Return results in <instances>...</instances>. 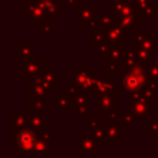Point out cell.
<instances>
[{
    "label": "cell",
    "instance_id": "9c48e42d",
    "mask_svg": "<svg viewBox=\"0 0 158 158\" xmlns=\"http://www.w3.org/2000/svg\"><path fill=\"white\" fill-rule=\"evenodd\" d=\"M95 107L101 115H110L117 110V95L95 94Z\"/></svg>",
    "mask_w": 158,
    "mask_h": 158
},
{
    "label": "cell",
    "instance_id": "ba28073f",
    "mask_svg": "<svg viewBox=\"0 0 158 158\" xmlns=\"http://www.w3.org/2000/svg\"><path fill=\"white\" fill-rule=\"evenodd\" d=\"M95 4L94 2H79L74 6V19L83 26L91 25L95 17Z\"/></svg>",
    "mask_w": 158,
    "mask_h": 158
},
{
    "label": "cell",
    "instance_id": "2e32d148",
    "mask_svg": "<svg viewBox=\"0 0 158 158\" xmlns=\"http://www.w3.org/2000/svg\"><path fill=\"white\" fill-rule=\"evenodd\" d=\"M37 4L43 9L49 20L54 19L62 11V6L58 0H37Z\"/></svg>",
    "mask_w": 158,
    "mask_h": 158
},
{
    "label": "cell",
    "instance_id": "1f68e13d",
    "mask_svg": "<svg viewBox=\"0 0 158 158\" xmlns=\"http://www.w3.org/2000/svg\"><path fill=\"white\" fill-rule=\"evenodd\" d=\"M151 36H152L151 31H136V33H135V46H136V48L142 47L144 41L147 38H149Z\"/></svg>",
    "mask_w": 158,
    "mask_h": 158
},
{
    "label": "cell",
    "instance_id": "44dd1931",
    "mask_svg": "<svg viewBox=\"0 0 158 158\" xmlns=\"http://www.w3.org/2000/svg\"><path fill=\"white\" fill-rule=\"evenodd\" d=\"M56 109L57 110H69L73 109V95L68 93L56 94Z\"/></svg>",
    "mask_w": 158,
    "mask_h": 158
},
{
    "label": "cell",
    "instance_id": "6da1fadb",
    "mask_svg": "<svg viewBox=\"0 0 158 158\" xmlns=\"http://www.w3.org/2000/svg\"><path fill=\"white\" fill-rule=\"evenodd\" d=\"M148 80L149 78L146 68L141 64H137L128 72H125L123 75L118 77V85L125 89V91L130 94H136L143 91Z\"/></svg>",
    "mask_w": 158,
    "mask_h": 158
},
{
    "label": "cell",
    "instance_id": "83f0119b",
    "mask_svg": "<svg viewBox=\"0 0 158 158\" xmlns=\"http://www.w3.org/2000/svg\"><path fill=\"white\" fill-rule=\"evenodd\" d=\"M110 51H111V44L106 40L96 43V52L100 54V57L107 59L110 56Z\"/></svg>",
    "mask_w": 158,
    "mask_h": 158
},
{
    "label": "cell",
    "instance_id": "7402d4cb",
    "mask_svg": "<svg viewBox=\"0 0 158 158\" xmlns=\"http://www.w3.org/2000/svg\"><path fill=\"white\" fill-rule=\"evenodd\" d=\"M28 114H30L28 110H19L16 114H14L11 116L12 126L19 128V130L26 128L27 123H28Z\"/></svg>",
    "mask_w": 158,
    "mask_h": 158
},
{
    "label": "cell",
    "instance_id": "f35d334b",
    "mask_svg": "<svg viewBox=\"0 0 158 158\" xmlns=\"http://www.w3.org/2000/svg\"><path fill=\"white\" fill-rule=\"evenodd\" d=\"M118 65L117 64H114V63H107V75L114 78V77H117L118 75Z\"/></svg>",
    "mask_w": 158,
    "mask_h": 158
},
{
    "label": "cell",
    "instance_id": "7c38bea8",
    "mask_svg": "<svg viewBox=\"0 0 158 158\" xmlns=\"http://www.w3.org/2000/svg\"><path fill=\"white\" fill-rule=\"evenodd\" d=\"M37 141L35 147V154H51V139L56 137V132L40 131L36 132Z\"/></svg>",
    "mask_w": 158,
    "mask_h": 158
},
{
    "label": "cell",
    "instance_id": "60d3db41",
    "mask_svg": "<svg viewBox=\"0 0 158 158\" xmlns=\"http://www.w3.org/2000/svg\"><path fill=\"white\" fill-rule=\"evenodd\" d=\"M152 63L156 64L158 67V48H156L154 51H152Z\"/></svg>",
    "mask_w": 158,
    "mask_h": 158
},
{
    "label": "cell",
    "instance_id": "8fae6325",
    "mask_svg": "<svg viewBox=\"0 0 158 158\" xmlns=\"http://www.w3.org/2000/svg\"><path fill=\"white\" fill-rule=\"evenodd\" d=\"M95 94L117 95V84L109 75L99 77L95 80Z\"/></svg>",
    "mask_w": 158,
    "mask_h": 158
},
{
    "label": "cell",
    "instance_id": "603a6c76",
    "mask_svg": "<svg viewBox=\"0 0 158 158\" xmlns=\"http://www.w3.org/2000/svg\"><path fill=\"white\" fill-rule=\"evenodd\" d=\"M17 58L22 60L33 58V42H19L17 43Z\"/></svg>",
    "mask_w": 158,
    "mask_h": 158
},
{
    "label": "cell",
    "instance_id": "e575fe53",
    "mask_svg": "<svg viewBox=\"0 0 158 158\" xmlns=\"http://www.w3.org/2000/svg\"><path fill=\"white\" fill-rule=\"evenodd\" d=\"M146 130L147 132L151 133V136L153 138H156L158 136V121H146Z\"/></svg>",
    "mask_w": 158,
    "mask_h": 158
},
{
    "label": "cell",
    "instance_id": "4dcf8cb0",
    "mask_svg": "<svg viewBox=\"0 0 158 158\" xmlns=\"http://www.w3.org/2000/svg\"><path fill=\"white\" fill-rule=\"evenodd\" d=\"M139 17L141 19H156L158 17V11H157V5L156 4H151L148 7H146L144 10L139 11Z\"/></svg>",
    "mask_w": 158,
    "mask_h": 158
},
{
    "label": "cell",
    "instance_id": "836d02e7",
    "mask_svg": "<svg viewBox=\"0 0 158 158\" xmlns=\"http://www.w3.org/2000/svg\"><path fill=\"white\" fill-rule=\"evenodd\" d=\"M144 68L147 70V74H148L149 80H153V81H157L158 83V67L156 64H153L152 60H151Z\"/></svg>",
    "mask_w": 158,
    "mask_h": 158
},
{
    "label": "cell",
    "instance_id": "f1b7e54d",
    "mask_svg": "<svg viewBox=\"0 0 158 158\" xmlns=\"http://www.w3.org/2000/svg\"><path fill=\"white\" fill-rule=\"evenodd\" d=\"M105 40V30H102L100 26L98 27H90V41L91 42H101Z\"/></svg>",
    "mask_w": 158,
    "mask_h": 158
},
{
    "label": "cell",
    "instance_id": "7bdbcfd3",
    "mask_svg": "<svg viewBox=\"0 0 158 158\" xmlns=\"http://www.w3.org/2000/svg\"><path fill=\"white\" fill-rule=\"evenodd\" d=\"M26 1H28V0H17V2H21V4H25Z\"/></svg>",
    "mask_w": 158,
    "mask_h": 158
},
{
    "label": "cell",
    "instance_id": "d4e9b609",
    "mask_svg": "<svg viewBox=\"0 0 158 158\" xmlns=\"http://www.w3.org/2000/svg\"><path fill=\"white\" fill-rule=\"evenodd\" d=\"M31 114H37V115H44L46 111V105H44V100L43 99H38V98H32L28 99V109H27Z\"/></svg>",
    "mask_w": 158,
    "mask_h": 158
},
{
    "label": "cell",
    "instance_id": "277c9868",
    "mask_svg": "<svg viewBox=\"0 0 158 158\" xmlns=\"http://www.w3.org/2000/svg\"><path fill=\"white\" fill-rule=\"evenodd\" d=\"M151 100L148 96L141 93L131 94L130 98V112L139 121H146L148 116L152 114V107H151Z\"/></svg>",
    "mask_w": 158,
    "mask_h": 158
},
{
    "label": "cell",
    "instance_id": "74e56055",
    "mask_svg": "<svg viewBox=\"0 0 158 158\" xmlns=\"http://www.w3.org/2000/svg\"><path fill=\"white\" fill-rule=\"evenodd\" d=\"M151 4H152V2H151V0H135L133 6H135V9L139 12V11L144 10L146 7H148Z\"/></svg>",
    "mask_w": 158,
    "mask_h": 158
},
{
    "label": "cell",
    "instance_id": "d590c367",
    "mask_svg": "<svg viewBox=\"0 0 158 158\" xmlns=\"http://www.w3.org/2000/svg\"><path fill=\"white\" fill-rule=\"evenodd\" d=\"M57 28V26L54 25H49V23H43L40 26V36H43V37H47L51 35L52 31H54Z\"/></svg>",
    "mask_w": 158,
    "mask_h": 158
},
{
    "label": "cell",
    "instance_id": "ee69618b",
    "mask_svg": "<svg viewBox=\"0 0 158 158\" xmlns=\"http://www.w3.org/2000/svg\"><path fill=\"white\" fill-rule=\"evenodd\" d=\"M157 19H158V17H157ZM157 30H158V26H157Z\"/></svg>",
    "mask_w": 158,
    "mask_h": 158
},
{
    "label": "cell",
    "instance_id": "b9f144b4",
    "mask_svg": "<svg viewBox=\"0 0 158 158\" xmlns=\"http://www.w3.org/2000/svg\"><path fill=\"white\" fill-rule=\"evenodd\" d=\"M63 2H67L68 5H70V6H77L78 4H79V0H62Z\"/></svg>",
    "mask_w": 158,
    "mask_h": 158
},
{
    "label": "cell",
    "instance_id": "4fadbf2b",
    "mask_svg": "<svg viewBox=\"0 0 158 158\" xmlns=\"http://www.w3.org/2000/svg\"><path fill=\"white\" fill-rule=\"evenodd\" d=\"M128 33H130L128 30H125L120 25L115 23L109 30L105 31V40L110 44H120V43H123V38L128 36Z\"/></svg>",
    "mask_w": 158,
    "mask_h": 158
},
{
    "label": "cell",
    "instance_id": "484cf974",
    "mask_svg": "<svg viewBox=\"0 0 158 158\" xmlns=\"http://www.w3.org/2000/svg\"><path fill=\"white\" fill-rule=\"evenodd\" d=\"M138 64L137 62V57L135 51H130V49H125V57H123V73L128 72L130 69H132L133 67H136Z\"/></svg>",
    "mask_w": 158,
    "mask_h": 158
},
{
    "label": "cell",
    "instance_id": "f546056e",
    "mask_svg": "<svg viewBox=\"0 0 158 158\" xmlns=\"http://www.w3.org/2000/svg\"><path fill=\"white\" fill-rule=\"evenodd\" d=\"M158 86H157V81H153V80H148L147 85L144 86L143 89V94L146 96H148L149 99H156L157 95H158Z\"/></svg>",
    "mask_w": 158,
    "mask_h": 158
},
{
    "label": "cell",
    "instance_id": "8d00e7d4",
    "mask_svg": "<svg viewBox=\"0 0 158 158\" xmlns=\"http://www.w3.org/2000/svg\"><path fill=\"white\" fill-rule=\"evenodd\" d=\"M156 44H157V38H156L154 36H151L149 38H147V40L144 41V43L142 44V47L152 52V51L156 49Z\"/></svg>",
    "mask_w": 158,
    "mask_h": 158
},
{
    "label": "cell",
    "instance_id": "ffe728a7",
    "mask_svg": "<svg viewBox=\"0 0 158 158\" xmlns=\"http://www.w3.org/2000/svg\"><path fill=\"white\" fill-rule=\"evenodd\" d=\"M114 16H115V23L120 25L121 27H123L125 30H135V27L137 25H139V20H142L139 16H123V17H120L117 16L115 12H114Z\"/></svg>",
    "mask_w": 158,
    "mask_h": 158
},
{
    "label": "cell",
    "instance_id": "ab89813d",
    "mask_svg": "<svg viewBox=\"0 0 158 158\" xmlns=\"http://www.w3.org/2000/svg\"><path fill=\"white\" fill-rule=\"evenodd\" d=\"M96 121H98V118L95 117V115H89V117H86L84 120V125H85V127H89L90 128Z\"/></svg>",
    "mask_w": 158,
    "mask_h": 158
},
{
    "label": "cell",
    "instance_id": "7a4b0ae2",
    "mask_svg": "<svg viewBox=\"0 0 158 158\" xmlns=\"http://www.w3.org/2000/svg\"><path fill=\"white\" fill-rule=\"evenodd\" d=\"M95 72L90 69L89 65H80L70 77H68L69 90H83L89 93H95Z\"/></svg>",
    "mask_w": 158,
    "mask_h": 158
},
{
    "label": "cell",
    "instance_id": "d6a6232c",
    "mask_svg": "<svg viewBox=\"0 0 158 158\" xmlns=\"http://www.w3.org/2000/svg\"><path fill=\"white\" fill-rule=\"evenodd\" d=\"M117 120H118V121H122L126 126H131V127L135 126V125H136V121H137V118L130 112V110H125L123 114L118 115Z\"/></svg>",
    "mask_w": 158,
    "mask_h": 158
},
{
    "label": "cell",
    "instance_id": "3957f363",
    "mask_svg": "<svg viewBox=\"0 0 158 158\" xmlns=\"http://www.w3.org/2000/svg\"><path fill=\"white\" fill-rule=\"evenodd\" d=\"M37 135L33 130L26 127L19 130L11 127V142L17 148V154H35Z\"/></svg>",
    "mask_w": 158,
    "mask_h": 158
},
{
    "label": "cell",
    "instance_id": "cb8c5ba5",
    "mask_svg": "<svg viewBox=\"0 0 158 158\" xmlns=\"http://www.w3.org/2000/svg\"><path fill=\"white\" fill-rule=\"evenodd\" d=\"M89 132L91 133L93 138L98 142V143H105V137H106V132H105V127H102L101 122L98 120L90 128Z\"/></svg>",
    "mask_w": 158,
    "mask_h": 158
},
{
    "label": "cell",
    "instance_id": "5b68a950",
    "mask_svg": "<svg viewBox=\"0 0 158 158\" xmlns=\"http://www.w3.org/2000/svg\"><path fill=\"white\" fill-rule=\"evenodd\" d=\"M73 95V114L81 121L86 118L89 115V101L90 93L83 90H68Z\"/></svg>",
    "mask_w": 158,
    "mask_h": 158
},
{
    "label": "cell",
    "instance_id": "e0dca14e",
    "mask_svg": "<svg viewBox=\"0 0 158 158\" xmlns=\"http://www.w3.org/2000/svg\"><path fill=\"white\" fill-rule=\"evenodd\" d=\"M37 81H40L42 85H44L47 89H52V88H54L57 84H58V81H60V75H58L54 70H52L51 68L49 69H47L43 74H41L40 77H37V78H35Z\"/></svg>",
    "mask_w": 158,
    "mask_h": 158
},
{
    "label": "cell",
    "instance_id": "4316f807",
    "mask_svg": "<svg viewBox=\"0 0 158 158\" xmlns=\"http://www.w3.org/2000/svg\"><path fill=\"white\" fill-rule=\"evenodd\" d=\"M135 53H136L138 64H141L143 67H146L151 62V59H152V52L148 51V49H146V48H143V47L136 48L135 49Z\"/></svg>",
    "mask_w": 158,
    "mask_h": 158
},
{
    "label": "cell",
    "instance_id": "52a82bcc",
    "mask_svg": "<svg viewBox=\"0 0 158 158\" xmlns=\"http://www.w3.org/2000/svg\"><path fill=\"white\" fill-rule=\"evenodd\" d=\"M78 143L74 144V149L78 151L79 154H95L96 149L101 147V143H98L90 132H79Z\"/></svg>",
    "mask_w": 158,
    "mask_h": 158
},
{
    "label": "cell",
    "instance_id": "5bb4252c",
    "mask_svg": "<svg viewBox=\"0 0 158 158\" xmlns=\"http://www.w3.org/2000/svg\"><path fill=\"white\" fill-rule=\"evenodd\" d=\"M51 126V121L44 118V115H37V114H28V123L27 127L33 130L35 132L46 131L47 127Z\"/></svg>",
    "mask_w": 158,
    "mask_h": 158
},
{
    "label": "cell",
    "instance_id": "9a60e30c",
    "mask_svg": "<svg viewBox=\"0 0 158 158\" xmlns=\"http://www.w3.org/2000/svg\"><path fill=\"white\" fill-rule=\"evenodd\" d=\"M27 15H28V23L30 25H33V26L35 25H40L41 26L43 23H48V21H49L48 16L46 15V12L43 11V9L38 4H36Z\"/></svg>",
    "mask_w": 158,
    "mask_h": 158
},
{
    "label": "cell",
    "instance_id": "d6986e66",
    "mask_svg": "<svg viewBox=\"0 0 158 158\" xmlns=\"http://www.w3.org/2000/svg\"><path fill=\"white\" fill-rule=\"evenodd\" d=\"M125 47L123 43L120 44H111V51L110 56L107 58V63H114V64H123V57H125Z\"/></svg>",
    "mask_w": 158,
    "mask_h": 158
},
{
    "label": "cell",
    "instance_id": "ac0fdd59",
    "mask_svg": "<svg viewBox=\"0 0 158 158\" xmlns=\"http://www.w3.org/2000/svg\"><path fill=\"white\" fill-rule=\"evenodd\" d=\"M28 93H31L35 98L43 99V100L51 98V90L47 89L44 85H42L36 79L30 80V83H28Z\"/></svg>",
    "mask_w": 158,
    "mask_h": 158
},
{
    "label": "cell",
    "instance_id": "8992f818",
    "mask_svg": "<svg viewBox=\"0 0 158 158\" xmlns=\"http://www.w3.org/2000/svg\"><path fill=\"white\" fill-rule=\"evenodd\" d=\"M49 68L51 67L47 65L43 59H36V58L25 59L22 63V78L23 80L30 81L43 74Z\"/></svg>",
    "mask_w": 158,
    "mask_h": 158
},
{
    "label": "cell",
    "instance_id": "30bf717a",
    "mask_svg": "<svg viewBox=\"0 0 158 158\" xmlns=\"http://www.w3.org/2000/svg\"><path fill=\"white\" fill-rule=\"evenodd\" d=\"M105 132H106L105 143H111V144L116 143L125 135V130L122 126L118 125V121L110 120V118H107V122L105 126Z\"/></svg>",
    "mask_w": 158,
    "mask_h": 158
}]
</instances>
